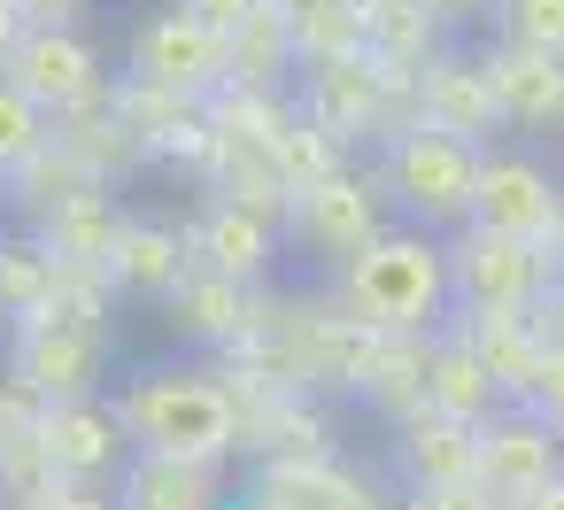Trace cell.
Here are the masks:
<instances>
[{
  "mask_svg": "<svg viewBox=\"0 0 564 510\" xmlns=\"http://www.w3.org/2000/svg\"><path fill=\"white\" fill-rule=\"evenodd\" d=\"M340 294L348 310L371 325V333H433L456 302V279H448V248H433L425 232H379L364 256L340 263Z\"/></svg>",
  "mask_w": 564,
  "mask_h": 510,
  "instance_id": "obj_1",
  "label": "cell"
},
{
  "mask_svg": "<svg viewBox=\"0 0 564 510\" xmlns=\"http://www.w3.org/2000/svg\"><path fill=\"white\" fill-rule=\"evenodd\" d=\"M117 417H124L132 448H148V456L217 464V456H232V441H240V402H232V387H217L209 371H140V379L117 394Z\"/></svg>",
  "mask_w": 564,
  "mask_h": 510,
  "instance_id": "obj_2",
  "label": "cell"
},
{
  "mask_svg": "<svg viewBox=\"0 0 564 510\" xmlns=\"http://www.w3.org/2000/svg\"><path fill=\"white\" fill-rule=\"evenodd\" d=\"M479 140L471 132H448L433 117H417L410 132H387L379 148V186L402 202V217L417 225H456L471 217V194H479Z\"/></svg>",
  "mask_w": 564,
  "mask_h": 510,
  "instance_id": "obj_3",
  "label": "cell"
},
{
  "mask_svg": "<svg viewBox=\"0 0 564 510\" xmlns=\"http://www.w3.org/2000/svg\"><path fill=\"white\" fill-rule=\"evenodd\" d=\"M94 371H101V317H94L86 294H63V286H55V294H47L40 310H24V325H17V379H24L32 394L63 402V394H86Z\"/></svg>",
  "mask_w": 564,
  "mask_h": 510,
  "instance_id": "obj_4",
  "label": "cell"
},
{
  "mask_svg": "<svg viewBox=\"0 0 564 510\" xmlns=\"http://www.w3.org/2000/svg\"><path fill=\"white\" fill-rule=\"evenodd\" d=\"M132 70H140V86H155V94H209V86L232 78V40H225L202 9H186V0H178V9H163V17L140 24Z\"/></svg>",
  "mask_w": 564,
  "mask_h": 510,
  "instance_id": "obj_5",
  "label": "cell"
},
{
  "mask_svg": "<svg viewBox=\"0 0 564 510\" xmlns=\"http://www.w3.org/2000/svg\"><path fill=\"white\" fill-rule=\"evenodd\" d=\"M286 232H294L302 256H317V263H348V256H364L387 225H379V194H371L364 178H348V171H317V178L286 186Z\"/></svg>",
  "mask_w": 564,
  "mask_h": 510,
  "instance_id": "obj_6",
  "label": "cell"
},
{
  "mask_svg": "<svg viewBox=\"0 0 564 510\" xmlns=\"http://www.w3.org/2000/svg\"><path fill=\"white\" fill-rule=\"evenodd\" d=\"M448 279H456V302H464V310H525V302L541 294L549 263H541V240L471 225V232L448 248Z\"/></svg>",
  "mask_w": 564,
  "mask_h": 510,
  "instance_id": "obj_7",
  "label": "cell"
},
{
  "mask_svg": "<svg viewBox=\"0 0 564 510\" xmlns=\"http://www.w3.org/2000/svg\"><path fill=\"white\" fill-rule=\"evenodd\" d=\"M32 433H40V464L55 479H109L132 456V433H124L117 402H94V394H63Z\"/></svg>",
  "mask_w": 564,
  "mask_h": 510,
  "instance_id": "obj_8",
  "label": "cell"
},
{
  "mask_svg": "<svg viewBox=\"0 0 564 510\" xmlns=\"http://www.w3.org/2000/svg\"><path fill=\"white\" fill-rule=\"evenodd\" d=\"M0 70H9L47 117H78V109L101 101V63H94V47H86L78 32H63V24H32Z\"/></svg>",
  "mask_w": 564,
  "mask_h": 510,
  "instance_id": "obj_9",
  "label": "cell"
},
{
  "mask_svg": "<svg viewBox=\"0 0 564 510\" xmlns=\"http://www.w3.org/2000/svg\"><path fill=\"white\" fill-rule=\"evenodd\" d=\"M564 471V425L541 410H510V417H479V487L487 495H533Z\"/></svg>",
  "mask_w": 564,
  "mask_h": 510,
  "instance_id": "obj_10",
  "label": "cell"
},
{
  "mask_svg": "<svg viewBox=\"0 0 564 510\" xmlns=\"http://www.w3.org/2000/svg\"><path fill=\"white\" fill-rule=\"evenodd\" d=\"M471 225L518 232V240H549L564 225V186L541 163H525V155H487L479 163V194H471Z\"/></svg>",
  "mask_w": 564,
  "mask_h": 510,
  "instance_id": "obj_11",
  "label": "cell"
},
{
  "mask_svg": "<svg viewBox=\"0 0 564 510\" xmlns=\"http://www.w3.org/2000/svg\"><path fill=\"white\" fill-rule=\"evenodd\" d=\"M379 55L371 47H340V55H310V124L317 132H371L379 124Z\"/></svg>",
  "mask_w": 564,
  "mask_h": 510,
  "instance_id": "obj_12",
  "label": "cell"
},
{
  "mask_svg": "<svg viewBox=\"0 0 564 510\" xmlns=\"http://www.w3.org/2000/svg\"><path fill=\"white\" fill-rule=\"evenodd\" d=\"M271 256H279V232L263 225V209L256 202H209L202 209V225H194V263H209V271H225V279H263L271 271Z\"/></svg>",
  "mask_w": 564,
  "mask_h": 510,
  "instance_id": "obj_13",
  "label": "cell"
},
{
  "mask_svg": "<svg viewBox=\"0 0 564 510\" xmlns=\"http://www.w3.org/2000/svg\"><path fill=\"white\" fill-rule=\"evenodd\" d=\"M101 271L117 279V294L163 302V294L194 271V240H178V232H163V225H117L109 248H101Z\"/></svg>",
  "mask_w": 564,
  "mask_h": 510,
  "instance_id": "obj_14",
  "label": "cell"
},
{
  "mask_svg": "<svg viewBox=\"0 0 564 510\" xmlns=\"http://www.w3.org/2000/svg\"><path fill=\"white\" fill-rule=\"evenodd\" d=\"M402 464H410V479H425V487L479 479V433H471L464 417L417 402V410H402Z\"/></svg>",
  "mask_w": 564,
  "mask_h": 510,
  "instance_id": "obj_15",
  "label": "cell"
},
{
  "mask_svg": "<svg viewBox=\"0 0 564 510\" xmlns=\"http://www.w3.org/2000/svg\"><path fill=\"white\" fill-rule=\"evenodd\" d=\"M495 78V101H502V124H564V55H541V47H518L502 63H487Z\"/></svg>",
  "mask_w": 564,
  "mask_h": 510,
  "instance_id": "obj_16",
  "label": "cell"
},
{
  "mask_svg": "<svg viewBox=\"0 0 564 510\" xmlns=\"http://www.w3.org/2000/svg\"><path fill=\"white\" fill-rule=\"evenodd\" d=\"M425 402L448 410V417H464V425L495 417V371H487V356H479L471 340L425 348Z\"/></svg>",
  "mask_w": 564,
  "mask_h": 510,
  "instance_id": "obj_17",
  "label": "cell"
},
{
  "mask_svg": "<svg viewBox=\"0 0 564 510\" xmlns=\"http://www.w3.org/2000/svg\"><path fill=\"white\" fill-rule=\"evenodd\" d=\"M171 325L186 333V340H240V325H248V310H240V279H225V271H186L171 294Z\"/></svg>",
  "mask_w": 564,
  "mask_h": 510,
  "instance_id": "obj_18",
  "label": "cell"
},
{
  "mask_svg": "<svg viewBox=\"0 0 564 510\" xmlns=\"http://www.w3.org/2000/svg\"><path fill=\"white\" fill-rule=\"evenodd\" d=\"M209 502H217V479L194 456H148L140 448V464H124V510H209Z\"/></svg>",
  "mask_w": 564,
  "mask_h": 510,
  "instance_id": "obj_19",
  "label": "cell"
},
{
  "mask_svg": "<svg viewBox=\"0 0 564 510\" xmlns=\"http://www.w3.org/2000/svg\"><path fill=\"white\" fill-rule=\"evenodd\" d=\"M425 117L448 124V132H495L502 124V101H495V78L471 70V63H433L425 70Z\"/></svg>",
  "mask_w": 564,
  "mask_h": 510,
  "instance_id": "obj_20",
  "label": "cell"
},
{
  "mask_svg": "<svg viewBox=\"0 0 564 510\" xmlns=\"http://www.w3.org/2000/svg\"><path fill=\"white\" fill-rule=\"evenodd\" d=\"M271 17H279V32L302 63L364 47V0H271Z\"/></svg>",
  "mask_w": 564,
  "mask_h": 510,
  "instance_id": "obj_21",
  "label": "cell"
},
{
  "mask_svg": "<svg viewBox=\"0 0 564 510\" xmlns=\"http://www.w3.org/2000/svg\"><path fill=\"white\" fill-rule=\"evenodd\" d=\"M47 132H55V117L0 70V171H24V163H40L47 155Z\"/></svg>",
  "mask_w": 564,
  "mask_h": 510,
  "instance_id": "obj_22",
  "label": "cell"
},
{
  "mask_svg": "<svg viewBox=\"0 0 564 510\" xmlns=\"http://www.w3.org/2000/svg\"><path fill=\"white\" fill-rule=\"evenodd\" d=\"M47 294H55V271H47L32 248H0V310L24 317V310H40Z\"/></svg>",
  "mask_w": 564,
  "mask_h": 510,
  "instance_id": "obj_23",
  "label": "cell"
},
{
  "mask_svg": "<svg viewBox=\"0 0 564 510\" xmlns=\"http://www.w3.org/2000/svg\"><path fill=\"white\" fill-rule=\"evenodd\" d=\"M502 32H510L518 47L564 55V0H502Z\"/></svg>",
  "mask_w": 564,
  "mask_h": 510,
  "instance_id": "obj_24",
  "label": "cell"
},
{
  "mask_svg": "<svg viewBox=\"0 0 564 510\" xmlns=\"http://www.w3.org/2000/svg\"><path fill=\"white\" fill-rule=\"evenodd\" d=\"M525 317H533V333H541L549 348H564V279H549V286L525 302Z\"/></svg>",
  "mask_w": 564,
  "mask_h": 510,
  "instance_id": "obj_25",
  "label": "cell"
},
{
  "mask_svg": "<svg viewBox=\"0 0 564 510\" xmlns=\"http://www.w3.org/2000/svg\"><path fill=\"white\" fill-rule=\"evenodd\" d=\"M186 9H202V17H209V24L232 40V32H248V24L263 17V0H186Z\"/></svg>",
  "mask_w": 564,
  "mask_h": 510,
  "instance_id": "obj_26",
  "label": "cell"
},
{
  "mask_svg": "<svg viewBox=\"0 0 564 510\" xmlns=\"http://www.w3.org/2000/svg\"><path fill=\"white\" fill-rule=\"evenodd\" d=\"M417 510H487V502H479V479H448V487H425Z\"/></svg>",
  "mask_w": 564,
  "mask_h": 510,
  "instance_id": "obj_27",
  "label": "cell"
},
{
  "mask_svg": "<svg viewBox=\"0 0 564 510\" xmlns=\"http://www.w3.org/2000/svg\"><path fill=\"white\" fill-rule=\"evenodd\" d=\"M32 32V17H24V0H0V63L17 55V40Z\"/></svg>",
  "mask_w": 564,
  "mask_h": 510,
  "instance_id": "obj_28",
  "label": "cell"
},
{
  "mask_svg": "<svg viewBox=\"0 0 564 510\" xmlns=\"http://www.w3.org/2000/svg\"><path fill=\"white\" fill-rule=\"evenodd\" d=\"M78 9H86V0H24V17H32V24H70Z\"/></svg>",
  "mask_w": 564,
  "mask_h": 510,
  "instance_id": "obj_29",
  "label": "cell"
},
{
  "mask_svg": "<svg viewBox=\"0 0 564 510\" xmlns=\"http://www.w3.org/2000/svg\"><path fill=\"white\" fill-rule=\"evenodd\" d=\"M525 502H533V510H564V479H549V487H533Z\"/></svg>",
  "mask_w": 564,
  "mask_h": 510,
  "instance_id": "obj_30",
  "label": "cell"
},
{
  "mask_svg": "<svg viewBox=\"0 0 564 510\" xmlns=\"http://www.w3.org/2000/svg\"><path fill=\"white\" fill-rule=\"evenodd\" d=\"M541 248H549V263H556V279H564V225H556V232H549Z\"/></svg>",
  "mask_w": 564,
  "mask_h": 510,
  "instance_id": "obj_31",
  "label": "cell"
},
{
  "mask_svg": "<svg viewBox=\"0 0 564 510\" xmlns=\"http://www.w3.org/2000/svg\"><path fill=\"white\" fill-rule=\"evenodd\" d=\"M63 510H101V502H78V495H70V502H63Z\"/></svg>",
  "mask_w": 564,
  "mask_h": 510,
  "instance_id": "obj_32",
  "label": "cell"
}]
</instances>
